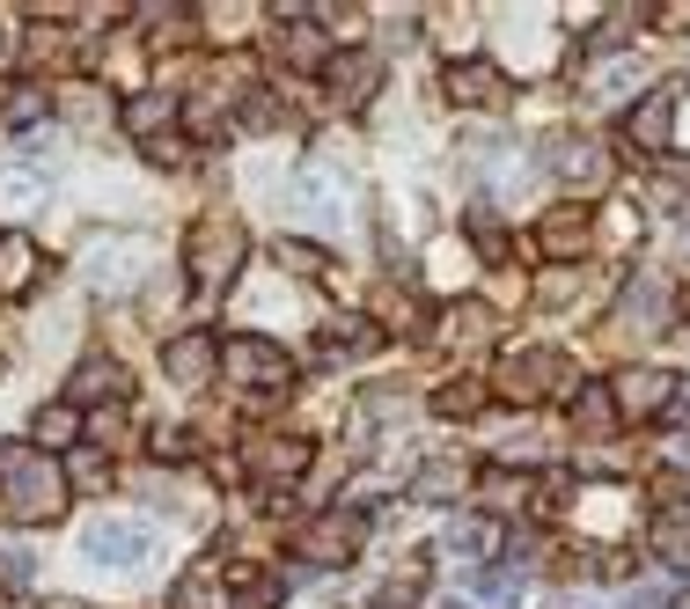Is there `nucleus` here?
Returning <instances> with one entry per match:
<instances>
[{
	"label": "nucleus",
	"mask_w": 690,
	"mask_h": 609,
	"mask_svg": "<svg viewBox=\"0 0 690 609\" xmlns=\"http://www.w3.org/2000/svg\"><path fill=\"white\" fill-rule=\"evenodd\" d=\"M133 125H140V133H154V125H162V103H154V96H140V111H133Z\"/></svg>",
	"instance_id": "obj_17"
},
{
	"label": "nucleus",
	"mask_w": 690,
	"mask_h": 609,
	"mask_svg": "<svg viewBox=\"0 0 690 609\" xmlns=\"http://www.w3.org/2000/svg\"><path fill=\"white\" fill-rule=\"evenodd\" d=\"M654 551H662L676 573H690V521H668V529H654Z\"/></svg>",
	"instance_id": "obj_10"
},
{
	"label": "nucleus",
	"mask_w": 690,
	"mask_h": 609,
	"mask_svg": "<svg viewBox=\"0 0 690 609\" xmlns=\"http://www.w3.org/2000/svg\"><path fill=\"white\" fill-rule=\"evenodd\" d=\"M235 257H243V228L206 220V228H198V243H192V272H198V279H214V272H228Z\"/></svg>",
	"instance_id": "obj_2"
},
{
	"label": "nucleus",
	"mask_w": 690,
	"mask_h": 609,
	"mask_svg": "<svg viewBox=\"0 0 690 609\" xmlns=\"http://www.w3.org/2000/svg\"><path fill=\"white\" fill-rule=\"evenodd\" d=\"M478 595H485V602H515V595H521V573H507V565H485V573H478Z\"/></svg>",
	"instance_id": "obj_11"
},
{
	"label": "nucleus",
	"mask_w": 690,
	"mask_h": 609,
	"mask_svg": "<svg viewBox=\"0 0 690 609\" xmlns=\"http://www.w3.org/2000/svg\"><path fill=\"white\" fill-rule=\"evenodd\" d=\"M573 418H580V434H610V426H617V404H610V390H580Z\"/></svg>",
	"instance_id": "obj_9"
},
{
	"label": "nucleus",
	"mask_w": 690,
	"mask_h": 609,
	"mask_svg": "<svg viewBox=\"0 0 690 609\" xmlns=\"http://www.w3.org/2000/svg\"><path fill=\"white\" fill-rule=\"evenodd\" d=\"M456 96H478V103H507V81L493 67H456Z\"/></svg>",
	"instance_id": "obj_8"
},
{
	"label": "nucleus",
	"mask_w": 690,
	"mask_h": 609,
	"mask_svg": "<svg viewBox=\"0 0 690 609\" xmlns=\"http://www.w3.org/2000/svg\"><path fill=\"white\" fill-rule=\"evenodd\" d=\"M170 367H176V375H198V367H206V345H176Z\"/></svg>",
	"instance_id": "obj_14"
},
{
	"label": "nucleus",
	"mask_w": 690,
	"mask_h": 609,
	"mask_svg": "<svg viewBox=\"0 0 690 609\" xmlns=\"http://www.w3.org/2000/svg\"><path fill=\"white\" fill-rule=\"evenodd\" d=\"M580 243H588V220L580 214H551L543 220V250H551V257H573Z\"/></svg>",
	"instance_id": "obj_6"
},
{
	"label": "nucleus",
	"mask_w": 690,
	"mask_h": 609,
	"mask_svg": "<svg viewBox=\"0 0 690 609\" xmlns=\"http://www.w3.org/2000/svg\"><path fill=\"white\" fill-rule=\"evenodd\" d=\"M30 265H37V250H30L23 235H8V243H0V287L23 294V287H30Z\"/></svg>",
	"instance_id": "obj_7"
},
{
	"label": "nucleus",
	"mask_w": 690,
	"mask_h": 609,
	"mask_svg": "<svg viewBox=\"0 0 690 609\" xmlns=\"http://www.w3.org/2000/svg\"><path fill=\"white\" fill-rule=\"evenodd\" d=\"M148 529L140 521H103V529H89V551L96 559H118V565H133V559H148Z\"/></svg>",
	"instance_id": "obj_3"
},
{
	"label": "nucleus",
	"mask_w": 690,
	"mask_h": 609,
	"mask_svg": "<svg viewBox=\"0 0 690 609\" xmlns=\"http://www.w3.org/2000/svg\"><path fill=\"white\" fill-rule=\"evenodd\" d=\"M662 390H676V375H654V367H646V375H624V382H617L624 412H662Z\"/></svg>",
	"instance_id": "obj_5"
},
{
	"label": "nucleus",
	"mask_w": 690,
	"mask_h": 609,
	"mask_svg": "<svg viewBox=\"0 0 690 609\" xmlns=\"http://www.w3.org/2000/svg\"><path fill=\"white\" fill-rule=\"evenodd\" d=\"M96 390H118V367H103V360L81 367V375H74V397H81V404H96Z\"/></svg>",
	"instance_id": "obj_12"
},
{
	"label": "nucleus",
	"mask_w": 690,
	"mask_h": 609,
	"mask_svg": "<svg viewBox=\"0 0 690 609\" xmlns=\"http://www.w3.org/2000/svg\"><path fill=\"white\" fill-rule=\"evenodd\" d=\"M37 434H45V440H67V434H74V412H45V418H37Z\"/></svg>",
	"instance_id": "obj_15"
},
{
	"label": "nucleus",
	"mask_w": 690,
	"mask_h": 609,
	"mask_svg": "<svg viewBox=\"0 0 690 609\" xmlns=\"http://www.w3.org/2000/svg\"><path fill=\"white\" fill-rule=\"evenodd\" d=\"M470 404H478V390H470V382H456V390H441V412L456 418V412H470Z\"/></svg>",
	"instance_id": "obj_16"
},
{
	"label": "nucleus",
	"mask_w": 690,
	"mask_h": 609,
	"mask_svg": "<svg viewBox=\"0 0 690 609\" xmlns=\"http://www.w3.org/2000/svg\"><path fill=\"white\" fill-rule=\"evenodd\" d=\"M0 478H8V499H15L23 521H45V514L59 507V470L37 463L30 448H0Z\"/></svg>",
	"instance_id": "obj_1"
},
{
	"label": "nucleus",
	"mask_w": 690,
	"mask_h": 609,
	"mask_svg": "<svg viewBox=\"0 0 690 609\" xmlns=\"http://www.w3.org/2000/svg\"><path fill=\"white\" fill-rule=\"evenodd\" d=\"M668 133H676V103L646 96L640 111H632V140H640V147H668Z\"/></svg>",
	"instance_id": "obj_4"
},
{
	"label": "nucleus",
	"mask_w": 690,
	"mask_h": 609,
	"mask_svg": "<svg viewBox=\"0 0 690 609\" xmlns=\"http://www.w3.org/2000/svg\"><path fill=\"white\" fill-rule=\"evenodd\" d=\"M375 89V59H353V73H338V96H368Z\"/></svg>",
	"instance_id": "obj_13"
}]
</instances>
